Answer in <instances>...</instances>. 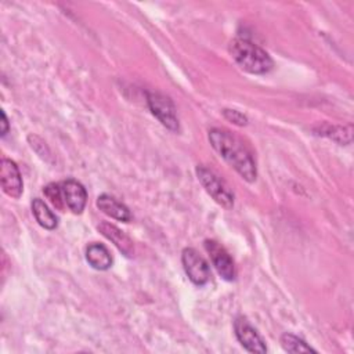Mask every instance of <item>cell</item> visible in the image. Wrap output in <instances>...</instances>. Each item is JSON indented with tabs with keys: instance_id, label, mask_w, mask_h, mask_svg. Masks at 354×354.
Returning a JSON list of instances; mask_svg holds the SVG:
<instances>
[{
	"instance_id": "7c38bea8",
	"label": "cell",
	"mask_w": 354,
	"mask_h": 354,
	"mask_svg": "<svg viewBox=\"0 0 354 354\" xmlns=\"http://www.w3.org/2000/svg\"><path fill=\"white\" fill-rule=\"evenodd\" d=\"M86 260L95 270H108L112 264V257L102 243H91L86 249Z\"/></svg>"
},
{
	"instance_id": "30bf717a",
	"label": "cell",
	"mask_w": 354,
	"mask_h": 354,
	"mask_svg": "<svg viewBox=\"0 0 354 354\" xmlns=\"http://www.w3.org/2000/svg\"><path fill=\"white\" fill-rule=\"evenodd\" d=\"M98 230H100V232H101L106 239H109L123 254H126V256H131V254H133L134 248H133L131 239H130L123 231H120L116 225H113V224H111V223H106V221H102V223L98 225Z\"/></svg>"
},
{
	"instance_id": "6da1fadb",
	"label": "cell",
	"mask_w": 354,
	"mask_h": 354,
	"mask_svg": "<svg viewBox=\"0 0 354 354\" xmlns=\"http://www.w3.org/2000/svg\"><path fill=\"white\" fill-rule=\"evenodd\" d=\"M209 141L216 152L248 183L257 177L256 163L249 148L234 134L221 129L209 131Z\"/></svg>"
},
{
	"instance_id": "9a60e30c",
	"label": "cell",
	"mask_w": 354,
	"mask_h": 354,
	"mask_svg": "<svg viewBox=\"0 0 354 354\" xmlns=\"http://www.w3.org/2000/svg\"><path fill=\"white\" fill-rule=\"evenodd\" d=\"M281 344L288 353H315V350L310 347L304 340L290 333H283L281 336Z\"/></svg>"
},
{
	"instance_id": "8992f818",
	"label": "cell",
	"mask_w": 354,
	"mask_h": 354,
	"mask_svg": "<svg viewBox=\"0 0 354 354\" xmlns=\"http://www.w3.org/2000/svg\"><path fill=\"white\" fill-rule=\"evenodd\" d=\"M205 249L220 277L225 281H232L235 278V266L228 252L218 242L212 239L205 241Z\"/></svg>"
},
{
	"instance_id": "2e32d148",
	"label": "cell",
	"mask_w": 354,
	"mask_h": 354,
	"mask_svg": "<svg viewBox=\"0 0 354 354\" xmlns=\"http://www.w3.org/2000/svg\"><path fill=\"white\" fill-rule=\"evenodd\" d=\"M46 198L51 202V205L54 207H57L58 210L64 212L66 203H65V199H64V195H62V188H61V184H55V183H51L48 185L44 187L43 189Z\"/></svg>"
},
{
	"instance_id": "5bb4252c",
	"label": "cell",
	"mask_w": 354,
	"mask_h": 354,
	"mask_svg": "<svg viewBox=\"0 0 354 354\" xmlns=\"http://www.w3.org/2000/svg\"><path fill=\"white\" fill-rule=\"evenodd\" d=\"M351 126H330L326 124L319 129V134L326 136L340 144H348L351 142Z\"/></svg>"
},
{
	"instance_id": "9c48e42d",
	"label": "cell",
	"mask_w": 354,
	"mask_h": 354,
	"mask_svg": "<svg viewBox=\"0 0 354 354\" xmlns=\"http://www.w3.org/2000/svg\"><path fill=\"white\" fill-rule=\"evenodd\" d=\"M61 188L66 206L76 214L82 213L87 201L86 188L79 181L72 178L61 183Z\"/></svg>"
},
{
	"instance_id": "277c9868",
	"label": "cell",
	"mask_w": 354,
	"mask_h": 354,
	"mask_svg": "<svg viewBox=\"0 0 354 354\" xmlns=\"http://www.w3.org/2000/svg\"><path fill=\"white\" fill-rule=\"evenodd\" d=\"M148 106L152 115L167 129L176 131L178 130V118L173 101L160 93H148L147 95Z\"/></svg>"
},
{
	"instance_id": "5b68a950",
	"label": "cell",
	"mask_w": 354,
	"mask_h": 354,
	"mask_svg": "<svg viewBox=\"0 0 354 354\" xmlns=\"http://www.w3.org/2000/svg\"><path fill=\"white\" fill-rule=\"evenodd\" d=\"M181 261L188 278L198 286L205 285L210 278L207 261L192 248H185L181 254Z\"/></svg>"
},
{
	"instance_id": "52a82bcc",
	"label": "cell",
	"mask_w": 354,
	"mask_h": 354,
	"mask_svg": "<svg viewBox=\"0 0 354 354\" xmlns=\"http://www.w3.org/2000/svg\"><path fill=\"white\" fill-rule=\"evenodd\" d=\"M235 335L239 343L249 351V353H259L263 354L267 351L264 340L256 332V329L242 317H238L234 322Z\"/></svg>"
},
{
	"instance_id": "ac0fdd59",
	"label": "cell",
	"mask_w": 354,
	"mask_h": 354,
	"mask_svg": "<svg viewBox=\"0 0 354 354\" xmlns=\"http://www.w3.org/2000/svg\"><path fill=\"white\" fill-rule=\"evenodd\" d=\"M1 118H3V120H1V124H3V127H1V136H6L7 131H8V122H7V116H6L4 112H1Z\"/></svg>"
},
{
	"instance_id": "e0dca14e",
	"label": "cell",
	"mask_w": 354,
	"mask_h": 354,
	"mask_svg": "<svg viewBox=\"0 0 354 354\" xmlns=\"http://www.w3.org/2000/svg\"><path fill=\"white\" fill-rule=\"evenodd\" d=\"M223 113H224V118H225L227 120H230L231 123H234V124L245 126V124L248 123L246 116H245V115H242L241 112L235 111V109H224V111H223Z\"/></svg>"
},
{
	"instance_id": "ba28073f",
	"label": "cell",
	"mask_w": 354,
	"mask_h": 354,
	"mask_svg": "<svg viewBox=\"0 0 354 354\" xmlns=\"http://www.w3.org/2000/svg\"><path fill=\"white\" fill-rule=\"evenodd\" d=\"M0 181L3 191L11 198H19L22 194V177L18 166L11 159L3 158L0 166Z\"/></svg>"
},
{
	"instance_id": "8fae6325",
	"label": "cell",
	"mask_w": 354,
	"mask_h": 354,
	"mask_svg": "<svg viewBox=\"0 0 354 354\" xmlns=\"http://www.w3.org/2000/svg\"><path fill=\"white\" fill-rule=\"evenodd\" d=\"M97 206L101 212H104L106 216H109L115 220L127 223L131 218L130 210L123 203H120L118 199H115L111 195H106V194L100 195L97 198Z\"/></svg>"
},
{
	"instance_id": "3957f363",
	"label": "cell",
	"mask_w": 354,
	"mask_h": 354,
	"mask_svg": "<svg viewBox=\"0 0 354 354\" xmlns=\"http://www.w3.org/2000/svg\"><path fill=\"white\" fill-rule=\"evenodd\" d=\"M196 177L205 191L224 209H231L234 206V194L230 189V187L225 184V181L216 174L213 170L198 166L196 167Z\"/></svg>"
},
{
	"instance_id": "7a4b0ae2",
	"label": "cell",
	"mask_w": 354,
	"mask_h": 354,
	"mask_svg": "<svg viewBox=\"0 0 354 354\" xmlns=\"http://www.w3.org/2000/svg\"><path fill=\"white\" fill-rule=\"evenodd\" d=\"M230 54L239 68L253 75L268 73L274 66L271 57L248 39H234L230 43Z\"/></svg>"
},
{
	"instance_id": "4fadbf2b",
	"label": "cell",
	"mask_w": 354,
	"mask_h": 354,
	"mask_svg": "<svg viewBox=\"0 0 354 354\" xmlns=\"http://www.w3.org/2000/svg\"><path fill=\"white\" fill-rule=\"evenodd\" d=\"M32 212L36 221L46 230H54L58 224L55 214L48 209V206L39 198L33 199L32 202Z\"/></svg>"
}]
</instances>
